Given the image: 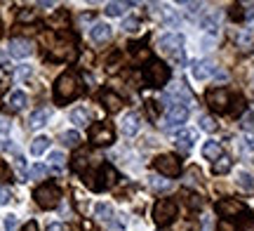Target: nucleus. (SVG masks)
<instances>
[{
	"instance_id": "42",
	"label": "nucleus",
	"mask_w": 254,
	"mask_h": 231,
	"mask_svg": "<svg viewBox=\"0 0 254 231\" xmlns=\"http://www.w3.org/2000/svg\"><path fill=\"white\" fill-rule=\"evenodd\" d=\"M47 231H68V224H62V222H52L47 227Z\"/></svg>"
},
{
	"instance_id": "48",
	"label": "nucleus",
	"mask_w": 254,
	"mask_h": 231,
	"mask_svg": "<svg viewBox=\"0 0 254 231\" xmlns=\"http://www.w3.org/2000/svg\"><path fill=\"white\" fill-rule=\"evenodd\" d=\"M250 149H252V151H254V137L250 139Z\"/></svg>"
},
{
	"instance_id": "35",
	"label": "nucleus",
	"mask_w": 254,
	"mask_h": 231,
	"mask_svg": "<svg viewBox=\"0 0 254 231\" xmlns=\"http://www.w3.org/2000/svg\"><path fill=\"white\" fill-rule=\"evenodd\" d=\"M31 74H33V66L24 64V66H19V69H17V74H14V78H17V80H26V78H28Z\"/></svg>"
},
{
	"instance_id": "4",
	"label": "nucleus",
	"mask_w": 254,
	"mask_h": 231,
	"mask_svg": "<svg viewBox=\"0 0 254 231\" xmlns=\"http://www.w3.org/2000/svg\"><path fill=\"white\" fill-rule=\"evenodd\" d=\"M174 217H177V203H174L172 198H160V201L153 205V220L158 227L172 224Z\"/></svg>"
},
{
	"instance_id": "26",
	"label": "nucleus",
	"mask_w": 254,
	"mask_h": 231,
	"mask_svg": "<svg viewBox=\"0 0 254 231\" xmlns=\"http://www.w3.org/2000/svg\"><path fill=\"white\" fill-rule=\"evenodd\" d=\"M94 215H97L99 220H106V222H109L111 217H113V208H111L109 203H97V208H94Z\"/></svg>"
},
{
	"instance_id": "9",
	"label": "nucleus",
	"mask_w": 254,
	"mask_h": 231,
	"mask_svg": "<svg viewBox=\"0 0 254 231\" xmlns=\"http://www.w3.org/2000/svg\"><path fill=\"white\" fill-rule=\"evenodd\" d=\"M7 52L14 59H26V57L33 55V43L26 40V38H12L7 45Z\"/></svg>"
},
{
	"instance_id": "31",
	"label": "nucleus",
	"mask_w": 254,
	"mask_h": 231,
	"mask_svg": "<svg viewBox=\"0 0 254 231\" xmlns=\"http://www.w3.org/2000/svg\"><path fill=\"white\" fill-rule=\"evenodd\" d=\"M47 160H50V165H52V167H64V163H66V156H64L62 151H52V154L47 156Z\"/></svg>"
},
{
	"instance_id": "36",
	"label": "nucleus",
	"mask_w": 254,
	"mask_h": 231,
	"mask_svg": "<svg viewBox=\"0 0 254 231\" xmlns=\"http://www.w3.org/2000/svg\"><path fill=\"white\" fill-rule=\"evenodd\" d=\"M184 7H186V14L193 17V14H198L200 7H202V2H184Z\"/></svg>"
},
{
	"instance_id": "25",
	"label": "nucleus",
	"mask_w": 254,
	"mask_h": 231,
	"mask_svg": "<svg viewBox=\"0 0 254 231\" xmlns=\"http://www.w3.org/2000/svg\"><path fill=\"white\" fill-rule=\"evenodd\" d=\"M62 142L66 147H78V144H80V132H78V130H68V132L62 135Z\"/></svg>"
},
{
	"instance_id": "30",
	"label": "nucleus",
	"mask_w": 254,
	"mask_h": 231,
	"mask_svg": "<svg viewBox=\"0 0 254 231\" xmlns=\"http://www.w3.org/2000/svg\"><path fill=\"white\" fill-rule=\"evenodd\" d=\"M200 128L205 130V132H217V120L212 118V116H200Z\"/></svg>"
},
{
	"instance_id": "16",
	"label": "nucleus",
	"mask_w": 254,
	"mask_h": 231,
	"mask_svg": "<svg viewBox=\"0 0 254 231\" xmlns=\"http://www.w3.org/2000/svg\"><path fill=\"white\" fill-rule=\"evenodd\" d=\"M71 123L75 125V128H90V111L82 109V106L73 109L71 111Z\"/></svg>"
},
{
	"instance_id": "19",
	"label": "nucleus",
	"mask_w": 254,
	"mask_h": 231,
	"mask_svg": "<svg viewBox=\"0 0 254 231\" xmlns=\"http://www.w3.org/2000/svg\"><path fill=\"white\" fill-rule=\"evenodd\" d=\"M47 120H50V109H36V111L31 113V118H28V125L33 130H38V128H43Z\"/></svg>"
},
{
	"instance_id": "34",
	"label": "nucleus",
	"mask_w": 254,
	"mask_h": 231,
	"mask_svg": "<svg viewBox=\"0 0 254 231\" xmlns=\"http://www.w3.org/2000/svg\"><path fill=\"white\" fill-rule=\"evenodd\" d=\"M47 175V167L45 165H33L28 170V179H43Z\"/></svg>"
},
{
	"instance_id": "8",
	"label": "nucleus",
	"mask_w": 254,
	"mask_h": 231,
	"mask_svg": "<svg viewBox=\"0 0 254 231\" xmlns=\"http://www.w3.org/2000/svg\"><path fill=\"white\" fill-rule=\"evenodd\" d=\"M90 137H92V144H97V147H109V144H113V139H116V132H113L111 125L97 123V125H92Z\"/></svg>"
},
{
	"instance_id": "2",
	"label": "nucleus",
	"mask_w": 254,
	"mask_h": 231,
	"mask_svg": "<svg viewBox=\"0 0 254 231\" xmlns=\"http://www.w3.org/2000/svg\"><path fill=\"white\" fill-rule=\"evenodd\" d=\"M158 47H160V52L170 55V59L177 62V64H184V62H186V55H184V36L182 33H165V36L158 40Z\"/></svg>"
},
{
	"instance_id": "3",
	"label": "nucleus",
	"mask_w": 254,
	"mask_h": 231,
	"mask_svg": "<svg viewBox=\"0 0 254 231\" xmlns=\"http://www.w3.org/2000/svg\"><path fill=\"white\" fill-rule=\"evenodd\" d=\"M144 78L151 87H165L170 80V66L158 62V59H151L148 66L144 69Z\"/></svg>"
},
{
	"instance_id": "27",
	"label": "nucleus",
	"mask_w": 254,
	"mask_h": 231,
	"mask_svg": "<svg viewBox=\"0 0 254 231\" xmlns=\"http://www.w3.org/2000/svg\"><path fill=\"white\" fill-rule=\"evenodd\" d=\"M238 184H240V189H245V191H254V177L250 172H240L238 175Z\"/></svg>"
},
{
	"instance_id": "45",
	"label": "nucleus",
	"mask_w": 254,
	"mask_h": 231,
	"mask_svg": "<svg viewBox=\"0 0 254 231\" xmlns=\"http://www.w3.org/2000/svg\"><path fill=\"white\" fill-rule=\"evenodd\" d=\"M151 186H155V189H170V182H167V179H153V182H151Z\"/></svg>"
},
{
	"instance_id": "11",
	"label": "nucleus",
	"mask_w": 254,
	"mask_h": 231,
	"mask_svg": "<svg viewBox=\"0 0 254 231\" xmlns=\"http://www.w3.org/2000/svg\"><path fill=\"white\" fill-rule=\"evenodd\" d=\"M214 208H217V215H221V217H238V215L245 213V205L236 198H221Z\"/></svg>"
},
{
	"instance_id": "22",
	"label": "nucleus",
	"mask_w": 254,
	"mask_h": 231,
	"mask_svg": "<svg viewBox=\"0 0 254 231\" xmlns=\"http://www.w3.org/2000/svg\"><path fill=\"white\" fill-rule=\"evenodd\" d=\"M132 2H109L106 7H104V12L109 14V17H120V14H125V9L129 7Z\"/></svg>"
},
{
	"instance_id": "40",
	"label": "nucleus",
	"mask_w": 254,
	"mask_h": 231,
	"mask_svg": "<svg viewBox=\"0 0 254 231\" xmlns=\"http://www.w3.org/2000/svg\"><path fill=\"white\" fill-rule=\"evenodd\" d=\"M85 165H87V160H85V156H78V158H73V170H78V172H80V170H85Z\"/></svg>"
},
{
	"instance_id": "39",
	"label": "nucleus",
	"mask_w": 254,
	"mask_h": 231,
	"mask_svg": "<svg viewBox=\"0 0 254 231\" xmlns=\"http://www.w3.org/2000/svg\"><path fill=\"white\" fill-rule=\"evenodd\" d=\"M17 217H14V215H7V217H5V231H14L17 229Z\"/></svg>"
},
{
	"instance_id": "47",
	"label": "nucleus",
	"mask_w": 254,
	"mask_h": 231,
	"mask_svg": "<svg viewBox=\"0 0 254 231\" xmlns=\"http://www.w3.org/2000/svg\"><path fill=\"white\" fill-rule=\"evenodd\" d=\"M240 231H254V222H247L245 227H240Z\"/></svg>"
},
{
	"instance_id": "44",
	"label": "nucleus",
	"mask_w": 254,
	"mask_h": 231,
	"mask_svg": "<svg viewBox=\"0 0 254 231\" xmlns=\"http://www.w3.org/2000/svg\"><path fill=\"white\" fill-rule=\"evenodd\" d=\"M9 132V120L7 118H0V137H5Z\"/></svg>"
},
{
	"instance_id": "43",
	"label": "nucleus",
	"mask_w": 254,
	"mask_h": 231,
	"mask_svg": "<svg viewBox=\"0 0 254 231\" xmlns=\"http://www.w3.org/2000/svg\"><path fill=\"white\" fill-rule=\"evenodd\" d=\"M243 17H245V12L238 7V5H233V7H231V19H236L238 21V19H243Z\"/></svg>"
},
{
	"instance_id": "14",
	"label": "nucleus",
	"mask_w": 254,
	"mask_h": 231,
	"mask_svg": "<svg viewBox=\"0 0 254 231\" xmlns=\"http://www.w3.org/2000/svg\"><path fill=\"white\" fill-rule=\"evenodd\" d=\"M195 132L193 130H184V132H179L177 135V149L179 151H184V154H189L190 149H193V144H195Z\"/></svg>"
},
{
	"instance_id": "13",
	"label": "nucleus",
	"mask_w": 254,
	"mask_h": 231,
	"mask_svg": "<svg viewBox=\"0 0 254 231\" xmlns=\"http://www.w3.org/2000/svg\"><path fill=\"white\" fill-rule=\"evenodd\" d=\"M111 26L106 24V21H97L94 26L90 28V38L94 40V43H106V40H111Z\"/></svg>"
},
{
	"instance_id": "10",
	"label": "nucleus",
	"mask_w": 254,
	"mask_h": 231,
	"mask_svg": "<svg viewBox=\"0 0 254 231\" xmlns=\"http://www.w3.org/2000/svg\"><path fill=\"white\" fill-rule=\"evenodd\" d=\"M207 104L214 111H228V104H231V94L224 87H214L207 92Z\"/></svg>"
},
{
	"instance_id": "7",
	"label": "nucleus",
	"mask_w": 254,
	"mask_h": 231,
	"mask_svg": "<svg viewBox=\"0 0 254 231\" xmlns=\"http://www.w3.org/2000/svg\"><path fill=\"white\" fill-rule=\"evenodd\" d=\"M186 120H189V104H172V106H167L163 128L165 130L179 128V125H184Z\"/></svg>"
},
{
	"instance_id": "18",
	"label": "nucleus",
	"mask_w": 254,
	"mask_h": 231,
	"mask_svg": "<svg viewBox=\"0 0 254 231\" xmlns=\"http://www.w3.org/2000/svg\"><path fill=\"white\" fill-rule=\"evenodd\" d=\"M202 156L207 158V160H219V158L224 156V154H221V144L214 142V139L205 142V144H202Z\"/></svg>"
},
{
	"instance_id": "5",
	"label": "nucleus",
	"mask_w": 254,
	"mask_h": 231,
	"mask_svg": "<svg viewBox=\"0 0 254 231\" xmlns=\"http://www.w3.org/2000/svg\"><path fill=\"white\" fill-rule=\"evenodd\" d=\"M33 198H36V203L40 205V208L50 210V208H55V205L59 203L62 191H59V186H55V184H43V186H38L36 189Z\"/></svg>"
},
{
	"instance_id": "33",
	"label": "nucleus",
	"mask_w": 254,
	"mask_h": 231,
	"mask_svg": "<svg viewBox=\"0 0 254 231\" xmlns=\"http://www.w3.org/2000/svg\"><path fill=\"white\" fill-rule=\"evenodd\" d=\"M240 128L243 130H254V111H245L240 118Z\"/></svg>"
},
{
	"instance_id": "20",
	"label": "nucleus",
	"mask_w": 254,
	"mask_h": 231,
	"mask_svg": "<svg viewBox=\"0 0 254 231\" xmlns=\"http://www.w3.org/2000/svg\"><path fill=\"white\" fill-rule=\"evenodd\" d=\"M200 26H202V31H207V33H217V28H219V12H209V14H205V17H202V21H200Z\"/></svg>"
},
{
	"instance_id": "24",
	"label": "nucleus",
	"mask_w": 254,
	"mask_h": 231,
	"mask_svg": "<svg viewBox=\"0 0 254 231\" xmlns=\"http://www.w3.org/2000/svg\"><path fill=\"white\" fill-rule=\"evenodd\" d=\"M231 165H233V160L228 156H221L219 160H214V172L217 175H226L228 170H231Z\"/></svg>"
},
{
	"instance_id": "41",
	"label": "nucleus",
	"mask_w": 254,
	"mask_h": 231,
	"mask_svg": "<svg viewBox=\"0 0 254 231\" xmlns=\"http://www.w3.org/2000/svg\"><path fill=\"white\" fill-rule=\"evenodd\" d=\"M14 165H17V170L21 172V177H28V172H26V163H24V158L17 156V158H14Z\"/></svg>"
},
{
	"instance_id": "49",
	"label": "nucleus",
	"mask_w": 254,
	"mask_h": 231,
	"mask_svg": "<svg viewBox=\"0 0 254 231\" xmlns=\"http://www.w3.org/2000/svg\"><path fill=\"white\" fill-rule=\"evenodd\" d=\"M2 62H5V55H0V64H2Z\"/></svg>"
},
{
	"instance_id": "46",
	"label": "nucleus",
	"mask_w": 254,
	"mask_h": 231,
	"mask_svg": "<svg viewBox=\"0 0 254 231\" xmlns=\"http://www.w3.org/2000/svg\"><path fill=\"white\" fill-rule=\"evenodd\" d=\"M21 231H38V224L33 222V220H31V222L24 224V229H21Z\"/></svg>"
},
{
	"instance_id": "38",
	"label": "nucleus",
	"mask_w": 254,
	"mask_h": 231,
	"mask_svg": "<svg viewBox=\"0 0 254 231\" xmlns=\"http://www.w3.org/2000/svg\"><path fill=\"white\" fill-rule=\"evenodd\" d=\"M12 201V191L7 186H0V205H7Z\"/></svg>"
},
{
	"instance_id": "21",
	"label": "nucleus",
	"mask_w": 254,
	"mask_h": 231,
	"mask_svg": "<svg viewBox=\"0 0 254 231\" xmlns=\"http://www.w3.org/2000/svg\"><path fill=\"white\" fill-rule=\"evenodd\" d=\"M26 104H28L26 92H21V90H14V92L9 94V109H14V111H21V109H24Z\"/></svg>"
},
{
	"instance_id": "12",
	"label": "nucleus",
	"mask_w": 254,
	"mask_h": 231,
	"mask_svg": "<svg viewBox=\"0 0 254 231\" xmlns=\"http://www.w3.org/2000/svg\"><path fill=\"white\" fill-rule=\"evenodd\" d=\"M212 76H217V66L214 62H209V59H200L193 64V78L195 80H207Z\"/></svg>"
},
{
	"instance_id": "1",
	"label": "nucleus",
	"mask_w": 254,
	"mask_h": 231,
	"mask_svg": "<svg viewBox=\"0 0 254 231\" xmlns=\"http://www.w3.org/2000/svg\"><path fill=\"white\" fill-rule=\"evenodd\" d=\"M80 94V80H78V76L71 74V71H66L57 78L55 83V97L57 102H71Z\"/></svg>"
},
{
	"instance_id": "28",
	"label": "nucleus",
	"mask_w": 254,
	"mask_h": 231,
	"mask_svg": "<svg viewBox=\"0 0 254 231\" xmlns=\"http://www.w3.org/2000/svg\"><path fill=\"white\" fill-rule=\"evenodd\" d=\"M160 9H163V12H160V19H163L167 26H177V24H179V17H177L170 7H160Z\"/></svg>"
},
{
	"instance_id": "23",
	"label": "nucleus",
	"mask_w": 254,
	"mask_h": 231,
	"mask_svg": "<svg viewBox=\"0 0 254 231\" xmlns=\"http://www.w3.org/2000/svg\"><path fill=\"white\" fill-rule=\"evenodd\" d=\"M47 147H50V139L47 137H36L31 142V156H40V154H45Z\"/></svg>"
},
{
	"instance_id": "15",
	"label": "nucleus",
	"mask_w": 254,
	"mask_h": 231,
	"mask_svg": "<svg viewBox=\"0 0 254 231\" xmlns=\"http://www.w3.org/2000/svg\"><path fill=\"white\" fill-rule=\"evenodd\" d=\"M139 125H141V123H139V116L132 111L123 118V132H125L127 137H134L136 132H139Z\"/></svg>"
},
{
	"instance_id": "37",
	"label": "nucleus",
	"mask_w": 254,
	"mask_h": 231,
	"mask_svg": "<svg viewBox=\"0 0 254 231\" xmlns=\"http://www.w3.org/2000/svg\"><path fill=\"white\" fill-rule=\"evenodd\" d=\"M252 40H254V36L252 33H240V36H238V45L240 47H247V45H252Z\"/></svg>"
},
{
	"instance_id": "17",
	"label": "nucleus",
	"mask_w": 254,
	"mask_h": 231,
	"mask_svg": "<svg viewBox=\"0 0 254 231\" xmlns=\"http://www.w3.org/2000/svg\"><path fill=\"white\" fill-rule=\"evenodd\" d=\"M101 102H104V106H106L111 113H116V111H120V109H123V97H118V94L111 92V90L101 94Z\"/></svg>"
},
{
	"instance_id": "29",
	"label": "nucleus",
	"mask_w": 254,
	"mask_h": 231,
	"mask_svg": "<svg viewBox=\"0 0 254 231\" xmlns=\"http://www.w3.org/2000/svg\"><path fill=\"white\" fill-rule=\"evenodd\" d=\"M101 175H104V186L116 184V179H118V172H116V167H111V165L104 167V170H101Z\"/></svg>"
},
{
	"instance_id": "6",
	"label": "nucleus",
	"mask_w": 254,
	"mask_h": 231,
	"mask_svg": "<svg viewBox=\"0 0 254 231\" xmlns=\"http://www.w3.org/2000/svg\"><path fill=\"white\" fill-rule=\"evenodd\" d=\"M155 170L160 172V175L165 177H179L182 175V160L177 156H172V154H163V156H158L153 160Z\"/></svg>"
},
{
	"instance_id": "32",
	"label": "nucleus",
	"mask_w": 254,
	"mask_h": 231,
	"mask_svg": "<svg viewBox=\"0 0 254 231\" xmlns=\"http://www.w3.org/2000/svg\"><path fill=\"white\" fill-rule=\"evenodd\" d=\"M123 31H125V33H136V31H139V19L127 17L125 21H123Z\"/></svg>"
}]
</instances>
